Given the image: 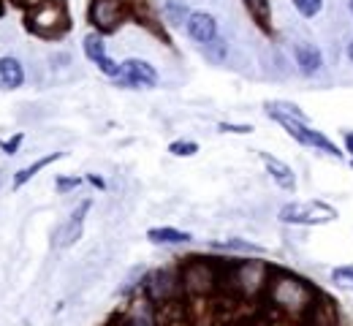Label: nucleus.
Masks as SVG:
<instances>
[{
    "label": "nucleus",
    "mask_w": 353,
    "mask_h": 326,
    "mask_svg": "<svg viewBox=\"0 0 353 326\" xmlns=\"http://www.w3.org/2000/svg\"><path fill=\"white\" fill-rule=\"evenodd\" d=\"M82 185V177H57V193H68V190H77V187Z\"/></svg>",
    "instance_id": "27"
},
{
    "label": "nucleus",
    "mask_w": 353,
    "mask_h": 326,
    "mask_svg": "<svg viewBox=\"0 0 353 326\" xmlns=\"http://www.w3.org/2000/svg\"><path fill=\"white\" fill-rule=\"evenodd\" d=\"M261 161H264L269 177L274 180V185L288 190V193L296 190V174H294V169H291L285 161H280V158H274V155H269V152H261Z\"/></svg>",
    "instance_id": "13"
},
{
    "label": "nucleus",
    "mask_w": 353,
    "mask_h": 326,
    "mask_svg": "<svg viewBox=\"0 0 353 326\" xmlns=\"http://www.w3.org/2000/svg\"><path fill=\"white\" fill-rule=\"evenodd\" d=\"M277 218L285 226H323L337 221V210L326 201H288Z\"/></svg>",
    "instance_id": "2"
},
{
    "label": "nucleus",
    "mask_w": 353,
    "mask_h": 326,
    "mask_svg": "<svg viewBox=\"0 0 353 326\" xmlns=\"http://www.w3.org/2000/svg\"><path fill=\"white\" fill-rule=\"evenodd\" d=\"M291 3H294L296 14H302L305 19H312L323 11V0H291Z\"/></svg>",
    "instance_id": "23"
},
{
    "label": "nucleus",
    "mask_w": 353,
    "mask_h": 326,
    "mask_svg": "<svg viewBox=\"0 0 353 326\" xmlns=\"http://www.w3.org/2000/svg\"><path fill=\"white\" fill-rule=\"evenodd\" d=\"M147 239H150L152 245H185V242H190L193 236L188 232L172 229V226H158V229H150V232H147Z\"/></svg>",
    "instance_id": "15"
},
{
    "label": "nucleus",
    "mask_w": 353,
    "mask_h": 326,
    "mask_svg": "<svg viewBox=\"0 0 353 326\" xmlns=\"http://www.w3.org/2000/svg\"><path fill=\"white\" fill-rule=\"evenodd\" d=\"M348 60L353 63V39H351V44H348Z\"/></svg>",
    "instance_id": "33"
},
{
    "label": "nucleus",
    "mask_w": 353,
    "mask_h": 326,
    "mask_svg": "<svg viewBox=\"0 0 353 326\" xmlns=\"http://www.w3.org/2000/svg\"><path fill=\"white\" fill-rule=\"evenodd\" d=\"M348 11L353 14V0H348Z\"/></svg>",
    "instance_id": "34"
},
{
    "label": "nucleus",
    "mask_w": 353,
    "mask_h": 326,
    "mask_svg": "<svg viewBox=\"0 0 353 326\" xmlns=\"http://www.w3.org/2000/svg\"><path fill=\"white\" fill-rule=\"evenodd\" d=\"M345 152H351V155H353V131H348V134H345Z\"/></svg>",
    "instance_id": "30"
},
{
    "label": "nucleus",
    "mask_w": 353,
    "mask_h": 326,
    "mask_svg": "<svg viewBox=\"0 0 353 326\" xmlns=\"http://www.w3.org/2000/svg\"><path fill=\"white\" fill-rule=\"evenodd\" d=\"M163 14H166V19H169L172 25H185L188 17H190L188 6H182V3H176V0H169V3L163 6Z\"/></svg>",
    "instance_id": "21"
},
{
    "label": "nucleus",
    "mask_w": 353,
    "mask_h": 326,
    "mask_svg": "<svg viewBox=\"0 0 353 326\" xmlns=\"http://www.w3.org/2000/svg\"><path fill=\"white\" fill-rule=\"evenodd\" d=\"M28 28L39 36H60L68 28V6L65 0H41L28 14Z\"/></svg>",
    "instance_id": "3"
},
{
    "label": "nucleus",
    "mask_w": 353,
    "mask_h": 326,
    "mask_svg": "<svg viewBox=\"0 0 353 326\" xmlns=\"http://www.w3.org/2000/svg\"><path fill=\"white\" fill-rule=\"evenodd\" d=\"M169 152L176 155V158H190V155L199 152V144H196V141H188V139H176L169 144Z\"/></svg>",
    "instance_id": "24"
},
{
    "label": "nucleus",
    "mask_w": 353,
    "mask_h": 326,
    "mask_svg": "<svg viewBox=\"0 0 353 326\" xmlns=\"http://www.w3.org/2000/svg\"><path fill=\"white\" fill-rule=\"evenodd\" d=\"M204 54H207L212 63H223V60H225V54H228V47H225V41L218 36L215 41H210V44L204 47Z\"/></svg>",
    "instance_id": "25"
},
{
    "label": "nucleus",
    "mask_w": 353,
    "mask_h": 326,
    "mask_svg": "<svg viewBox=\"0 0 353 326\" xmlns=\"http://www.w3.org/2000/svg\"><path fill=\"white\" fill-rule=\"evenodd\" d=\"M215 247H221V250H239V253H264V247L261 245H253V242H245V239H228V242H218Z\"/></svg>",
    "instance_id": "22"
},
{
    "label": "nucleus",
    "mask_w": 353,
    "mask_h": 326,
    "mask_svg": "<svg viewBox=\"0 0 353 326\" xmlns=\"http://www.w3.org/2000/svg\"><path fill=\"white\" fill-rule=\"evenodd\" d=\"M294 60H296L299 74H305V77H315L323 68V52L310 41H296L294 44Z\"/></svg>",
    "instance_id": "12"
},
{
    "label": "nucleus",
    "mask_w": 353,
    "mask_h": 326,
    "mask_svg": "<svg viewBox=\"0 0 353 326\" xmlns=\"http://www.w3.org/2000/svg\"><path fill=\"white\" fill-rule=\"evenodd\" d=\"M310 326H334V324H332V321H321V318H318L315 324H310Z\"/></svg>",
    "instance_id": "32"
},
{
    "label": "nucleus",
    "mask_w": 353,
    "mask_h": 326,
    "mask_svg": "<svg viewBox=\"0 0 353 326\" xmlns=\"http://www.w3.org/2000/svg\"><path fill=\"white\" fill-rule=\"evenodd\" d=\"M245 6H248V11H250V17H253L261 28L269 25V14H272L269 0H245Z\"/></svg>",
    "instance_id": "20"
},
{
    "label": "nucleus",
    "mask_w": 353,
    "mask_h": 326,
    "mask_svg": "<svg viewBox=\"0 0 353 326\" xmlns=\"http://www.w3.org/2000/svg\"><path fill=\"white\" fill-rule=\"evenodd\" d=\"M19 144H22V134H17V136H14V139H11V141H3V150H6L8 155H14Z\"/></svg>",
    "instance_id": "29"
},
{
    "label": "nucleus",
    "mask_w": 353,
    "mask_h": 326,
    "mask_svg": "<svg viewBox=\"0 0 353 326\" xmlns=\"http://www.w3.org/2000/svg\"><path fill=\"white\" fill-rule=\"evenodd\" d=\"M60 158H63V152H49V155H44V158H39L36 163H30V166L19 169V172H17V177H14V187H22L28 180H33L41 169H46L49 163H54V161H60Z\"/></svg>",
    "instance_id": "16"
},
{
    "label": "nucleus",
    "mask_w": 353,
    "mask_h": 326,
    "mask_svg": "<svg viewBox=\"0 0 353 326\" xmlns=\"http://www.w3.org/2000/svg\"><path fill=\"white\" fill-rule=\"evenodd\" d=\"M332 280H334V283H343V285H353V264L332 269Z\"/></svg>",
    "instance_id": "26"
},
{
    "label": "nucleus",
    "mask_w": 353,
    "mask_h": 326,
    "mask_svg": "<svg viewBox=\"0 0 353 326\" xmlns=\"http://www.w3.org/2000/svg\"><path fill=\"white\" fill-rule=\"evenodd\" d=\"M144 288H147V299H150V302L166 305V302H172L176 296V291L182 288V283H179V278H174L172 272L158 269V272H152V275L147 278Z\"/></svg>",
    "instance_id": "9"
},
{
    "label": "nucleus",
    "mask_w": 353,
    "mask_h": 326,
    "mask_svg": "<svg viewBox=\"0 0 353 326\" xmlns=\"http://www.w3.org/2000/svg\"><path fill=\"white\" fill-rule=\"evenodd\" d=\"M179 283H182V288H185L190 296H207V294L215 291V285L221 283V278H218V269H215L210 261L190 258V261L182 267Z\"/></svg>",
    "instance_id": "6"
},
{
    "label": "nucleus",
    "mask_w": 353,
    "mask_h": 326,
    "mask_svg": "<svg viewBox=\"0 0 353 326\" xmlns=\"http://www.w3.org/2000/svg\"><path fill=\"white\" fill-rule=\"evenodd\" d=\"M269 117H272L274 123H280V125L285 128V134H288L294 141H299V144H305V147H312V150H318V152H326V155H332V158H340V155H343L340 147H337L334 141L326 139L321 131L310 128L307 120L288 117V114H269Z\"/></svg>",
    "instance_id": "5"
},
{
    "label": "nucleus",
    "mask_w": 353,
    "mask_h": 326,
    "mask_svg": "<svg viewBox=\"0 0 353 326\" xmlns=\"http://www.w3.org/2000/svg\"><path fill=\"white\" fill-rule=\"evenodd\" d=\"M218 131H221V134H239V136H245V134H253V125H236V123H221V125H218Z\"/></svg>",
    "instance_id": "28"
},
{
    "label": "nucleus",
    "mask_w": 353,
    "mask_h": 326,
    "mask_svg": "<svg viewBox=\"0 0 353 326\" xmlns=\"http://www.w3.org/2000/svg\"><path fill=\"white\" fill-rule=\"evenodd\" d=\"M185 30L196 44L207 47L210 41L218 39V19L212 14H207V11H190V17L185 22Z\"/></svg>",
    "instance_id": "10"
},
{
    "label": "nucleus",
    "mask_w": 353,
    "mask_h": 326,
    "mask_svg": "<svg viewBox=\"0 0 353 326\" xmlns=\"http://www.w3.org/2000/svg\"><path fill=\"white\" fill-rule=\"evenodd\" d=\"M269 305L274 313H283L291 321H299L318 307V291L310 285L305 278L291 275V272H272L269 285H266Z\"/></svg>",
    "instance_id": "1"
},
{
    "label": "nucleus",
    "mask_w": 353,
    "mask_h": 326,
    "mask_svg": "<svg viewBox=\"0 0 353 326\" xmlns=\"http://www.w3.org/2000/svg\"><path fill=\"white\" fill-rule=\"evenodd\" d=\"M128 17L125 0H92L90 3V22L98 33H114Z\"/></svg>",
    "instance_id": "7"
},
{
    "label": "nucleus",
    "mask_w": 353,
    "mask_h": 326,
    "mask_svg": "<svg viewBox=\"0 0 353 326\" xmlns=\"http://www.w3.org/2000/svg\"><path fill=\"white\" fill-rule=\"evenodd\" d=\"M88 180H90V183H92V185H95V187H106V183H103L101 177H95V174H90Z\"/></svg>",
    "instance_id": "31"
},
{
    "label": "nucleus",
    "mask_w": 353,
    "mask_h": 326,
    "mask_svg": "<svg viewBox=\"0 0 353 326\" xmlns=\"http://www.w3.org/2000/svg\"><path fill=\"white\" fill-rule=\"evenodd\" d=\"M269 278H272V269L266 267L264 261H259V258L236 261V264L231 267V272H228L231 288L239 291L242 296H256V294L266 291Z\"/></svg>",
    "instance_id": "4"
},
{
    "label": "nucleus",
    "mask_w": 353,
    "mask_h": 326,
    "mask_svg": "<svg viewBox=\"0 0 353 326\" xmlns=\"http://www.w3.org/2000/svg\"><path fill=\"white\" fill-rule=\"evenodd\" d=\"M25 82L22 63L17 57H0V88L3 90H17Z\"/></svg>",
    "instance_id": "14"
},
{
    "label": "nucleus",
    "mask_w": 353,
    "mask_h": 326,
    "mask_svg": "<svg viewBox=\"0 0 353 326\" xmlns=\"http://www.w3.org/2000/svg\"><path fill=\"white\" fill-rule=\"evenodd\" d=\"M114 82H117L120 88H131V90L155 88V85H158V71H155V65H150L147 60L128 57V60H123V74H120Z\"/></svg>",
    "instance_id": "8"
},
{
    "label": "nucleus",
    "mask_w": 353,
    "mask_h": 326,
    "mask_svg": "<svg viewBox=\"0 0 353 326\" xmlns=\"http://www.w3.org/2000/svg\"><path fill=\"white\" fill-rule=\"evenodd\" d=\"M128 326H158L152 310H150V299L147 302H136L131 318H128Z\"/></svg>",
    "instance_id": "18"
},
{
    "label": "nucleus",
    "mask_w": 353,
    "mask_h": 326,
    "mask_svg": "<svg viewBox=\"0 0 353 326\" xmlns=\"http://www.w3.org/2000/svg\"><path fill=\"white\" fill-rule=\"evenodd\" d=\"M85 54H88L90 63H95V65L106 57V44H103L101 33H90V36H85Z\"/></svg>",
    "instance_id": "17"
},
{
    "label": "nucleus",
    "mask_w": 353,
    "mask_h": 326,
    "mask_svg": "<svg viewBox=\"0 0 353 326\" xmlns=\"http://www.w3.org/2000/svg\"><path fill=\"white\" fill-rule=\"evenodd\" d=\"M264 109H266V114H288V117L307 120V117H305V112H302L296 103H288V101H266Z\"/></svg>",
    "instance_id": "19"
},
{
    "label": "nucleus",
    "mask_w": 353,
    "mask_h": 326,
    "mask_svg": "<svg viewBox=\"0 0 353 326\" xmlns=\"http://www.w3.org/2000/svg\"><path fill=\"white\" fill-rule=\"evenodd\" d=\"M90 207H92V201H82V204H79V207L71 212V218H68V221L63 223V229L57 232V247H71L74 242H79Z\"/></svg>",
    "instance_id": "11"
}]
</instances>
